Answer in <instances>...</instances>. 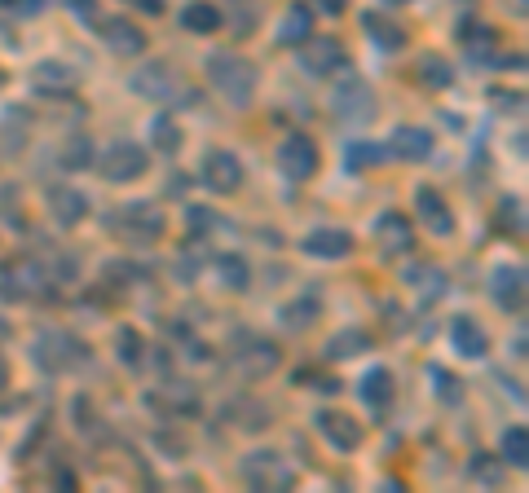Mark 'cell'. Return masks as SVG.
<instances>
[{
  "instance_id": "1",
  "label": "cell",
  "mask_w": 529,
  "mask_h": 493,
  "mask_svg": "<svg viewBox=\"0 0 529 493\" xmlns=\"http://www.w3.org/2000/svg\"><path fill=\"white\" fill-rule=\"evenodd\" d=\"M208 79L229 106H247L256 97V67L238 53H212L208 58Z\"/></svg>"
},
{
  "instance_id": "2",
  "label": "cell",
  "mask_w": 529,
  "mask_h": 493,
  "mask_svg": "<svg viewBox=\"0 0 529 493\" xmlns=\"http://www.w3.org/2000/svg\"><path fill=\"white\" fill-rule=\"evenodd\" d=\"M243 481H247L252 489H292V485H296V472L287 467L283 454L256 449V454L243 458Z\"/></svg>"
},
{
  "instance_id": "3",
  "label": "cell",
  "mask_w": 529,
  "mask_h": 493,
  "mask_svg": "<svg viewBox=\"0 0 529 493\" xmlns=\"http://www.w3.org/2000/svg\"><path fill=\"white\" fill-rule=\"evenodd\" d=\"M106 225L115 234H124L128 242H154V238H163V211L154 208V203H124V211H115Z\"/></svg>"
},
{
  "instance_id": "4",
  "label": "cell",
  "mask_w": 529,
  "mask_h": 493,
  "mask_svg": "<svg viewBox=\"0 0 529 493\" xmlns=\"http://www.w3.org/2000/svg\"><path fill=\"white\" fill-rule=\"evenodd\" d=\"M84 357H88V349L79 344L76 335H67V331H40V335H36V361H40L45 370H54V374L79 366Z\"/></svg>"
},
{
  "instance_id": "5",
  "label": "cell",
  "mask_w": 529,
  "mask_h": 493,
  "mask_svg": "<svg viewBox=\"0 0 529 493\" xmlns=\"http://www.w3.org/2000/svg\"><path fill=\"white\" fill-rule=\"evenodd\" d=\"M146 168H151V154H146L137 141H115V145H106V154H102V177L115 181V185L146 177Z\"/></svg>"
},
{
  "instance_id": "6",
  "label": "cell",
  "mask_w": 529,
  "mask_h": 493,
  "mask_svg": "<svg viewBox=\"0 0 529 493\" xmlns=\"http://www.w3.org/2000/svg\"><path fill=\"white\" fill-rule=\"evenodd\" d=\"M331 106H335V115H340V119L362 124V119H371V115H376V93H371V84H367V79L344 75V79L335 84V93H331Z\"/></svg>"
},
{
  "instance_id": "7",
  "label": "cell",
  "mask_w": 529,
  "mask_h": 493,
  "mask_svg": "<svg viewBox=\"0 0 529 493\" xmlns=\"http://www.w3.org/2000/svg\"><path fill=\"white\" fill-rule=\"evenodd\" d=\"M318 163H322V154H318L313 137H304V133H292V137L278 145V172L287 181H309L318 172Z\"/></svg>"
},
{
  "instance_id": "8",
  "label": "cell",
  "mask_w": 529,
  "mask_h": 493,
  "mask_svg": "<svg viewBox=\"0 0 529 493\" xmlns=\"http://www.w3.org/2000/svg\"><path fill=\"white\" fill-rule=\"evenodd\" d=\"M301 67L309 70V75H318V79H326V75L349 67V53H344V45L331 40V36H309L301 45Z\"/></svg>"
},
{
  "instance_id": "9",
  "label": "cell",
  "mask_w": 529,
  "mask_h": 493,
  "mask_svg": "<svg viewBox=\"0 0 529 493\" xmlns=\"http://www.w3.org/2000/svg\"><path fill=\"white\" fill-rule=\"evenodd\" d=\"M146 406H151L154 415H163V419H199V410H203L199 392L194 388H181V383L154 388L151 397H146Z\"/></svg>"
},
{
  "instance_id": "10",
  "label": "cell",
  "mask_w": 529,
  "mask_h": 493,
  "mask_svg": "<svg viewBox=\"0 0 529 493\" xmlns=\"http://www.w3.org/2000/svg\"><path fill=\"white\" fill-rule=\"evenodd\" d=\"M199 181H203L212 194H234V190L243 185V163H238V154H229V150H208V159H203V168H199Z\"/></svg>"
},
{
  "instance_id": "11",
  "label": "cell",
  "mask_w": 529,
  "mask_h": 493,
  "mask_svg": "<svg viewBox=\"0 0 529 493\" xmlns=\"http://www.w3.org/2000/svg\"><path fill=\"white\" fill-rule=\"evenodd\" d=\"M313 423H318L322 440L335 445L340 454H353V449L362 445V423L353 419V415H344V410H318Z\"/></svg>"
},
{
  "instance_id": "12",
  "label": "cell",
  "mask_w": 529,
  "mask_h": 493,
  "mask_svg": "<svg viewBox=\"0 0 529 493\" xmlns=\"http://www.w3.org/2000/svg\"><path fill=\"white\" fill-rule=\"evenodd\" d=\"M283 366V349L269 340H247V349H234V370L243 379H265Z\"/></svg>"
},
{
  "instance_id": "13",
  "label": "cell",
  "mask_w": 529,
  "mask_h": 493,
  "mask_svg": "<svg viewBox=\"0 0 529 493\" xmlns=\"http://www.w3.org/2000/svg\"><path fill=\"white\" fill-rule=\"evenodd\" d=\"M301 251L313 260H344L353 251V234L349 229H335V225H322V229H309L301 238Z\"/></svg>"
},
{
  "instance_id": "14",
  "label": "cell",
  "mask_w": 529,
  "mask_h": 493,
  "mask_svg": "<svg viewBox=\"0 0 529 493\" xmlns=\"http://www.w3.org/2000/svg\"><path fill=\"white\" fill-rule=\"evenodd\" d=\"M459 40H463V53H467L476 67H499V62H503L494 27H485V22H463V27H459Z\"/></svg>"
},
{
  "instance_id": "15",
  "label": "cell",
  "mask_w": 529,
  "mask_h": 493,
  "mask_svg": "<svg viewBox=\"0 0 529 493\" xmlns=\"http://www.w3.org/2000/svg\"><path fill=\"white\" fill-rule=\"evenodd\" d=\"M376 242L384 256H410V247H415V229H410V220L401 216V211H384L376 220Z\"/></svg>"
},
{
  "instance_id": "16",
  "label": "cell",
  "mask_w": 529,
  "mask_h": 493,
  "mask_svg": "<svg viewBox=\"0 0 529 493\" xmlns=\"http://www.w3.org/2000/svg\"><path fill=\"white\" fill-rule=\"evenodd\" d=\"M102 22V40L120 53V58H142L146 53V31L133 27L128 18H97Z\"/></svg>"
},
{
  "instance_id": "17",
  "label": "cell",
  "mask_w": 529,
  "mask_h": 493,
  "mask_svg": "<svg viewBox=\"0 0 529 493\" xmlns=\"http://www.w3.org/2000/svg\"><path fill=\"white\" fill-rule=\"evenodd\" d=\"M415 208H419V220L433 229V234H454V211H450V203L442 199V190L437 185H419L415 190Z\"/></svg>"
},
{
  "instance_id": "18",
  "label": "cell",
  "mask_w": 529,
  "mask_h": 493,
  "mask_svg": "<svg viewBox=\"0 0 529 493\" xmlns=\"http://www.w3.org/2000/svg\"><path fill=\"white\" fill-rule=\"evenodd\" d=\"M49 216L62 229H76L79 220L88 216V199L79 194L76 185H49Z\"/></svg>"
},
{
  "instance_id": "19",
  "label": "cell",
  "mask_w": 529,
  "mask_h": 493,
  "mask_svg": "<svg viewBox=\"0 0 529 493\" xmlns=\"http://www.w3.org/2000/svg\"><path fill=\"white\" fill-rule=\"evenodd\" d=\"M388 154L393 159H406V163H424L433 154V133L428 128H415V124H401L393 141H388Z\"/></svg>"
},
{
  "instance_id": "20",
  "label": "cell",
  "mask_w": 529,
  "mask_h": 493,
  "mask_svg": "<svg viewBox=\"0 0 529 493\" xmlns=\"http://www.w3.org/2000/svg\"><path fill=\"white\" fill-rule=\"evenodd\" d=\"M450 344H454L459 357L481 361V357L490 352V335H485V326H476V317H454L450 322Z\"/></svg>"
},
{
  "instance_id": "21",
  "label": "cell",
  "mask_w": 529,
  "mask_h": 493,
  "mask_svg": "<svg viewBox=\"0 0 529 493\" xmlns=\"http://www.w3.org/2000/svg\"><path fill=\"white\" fill-rule=\"evenodd\" d=\"M494 300H499V308L503 313H525V269L517 265H503L499 274H494Z\"/></svg>"
},
{
  "instance_id": "22",
  "label": "cell",
  "mask_w": 529,
  "mask_h": 493,
  "mask_svg": "<svg viewBox=\"0 0 529 493\" xmlns=\"http://www.w3.org/2000/svg\"><path fill=\"white\" fill-rule=\"evenodd\" d=\"M177 88H181L177 75H172L168 67H159V62H154V67H142L137 75H133V93H142L146 102H168Z\"/></svg>"
},
{
  "instance_id": "23",
  "label": "cell",
  "mask_w": 529,
  "mask_h": 493,
  "mask_svg": "<svg viewBox=\"0 0 529 493\" xmlns=\"http://www.w3.org/2000/svg\"><path fill=\"white\" fill-rule=\"evenodd\" d=\"M393 392H397V383H393V370H384V366H371L367 374H362V401L384 415L388 406H393Z\"/></svg>"
},
{
  "instance_id": "24",
  "label": "cell",
  "mask_w": 529,
  "mask_h": 493,
  "mask_svg": "<svg viewBox=\"0 0 529 493\" xmlns=\"http://www.w3.org/2000/svg\"><path fill=\"white\" fill-rule=\"evenodd\" d=\"M31 84H36L40 93H76L79 75H76V67H67V62H40V67L31 70Z\"/></svg>"
},
{
  "instance_id": "25",
  "label": "cell",
  "mask_w": 529,
  "mask_h": 493,
  "mask_svg": "<svg viewBox=\"0 0 529 493\" xmlns=\"http://www.w3.org/2000/svg\"><path fill=\"white\" fill-rule=\"evenodd\" d=\"M221 22H226V13L212 0H194V4L181 9V27L194 31V36H212V31H221Z\"/></svg>"
},
{
  "instance_id": "26",
  "label": "cell",
  "mask_w": 529,
  "mask_h": 493,
  "mask_svg": "<svg viewBox=\"0 0 529 493\" xmlns=\"http://www.w3.org/2000/svg\"><path fill=\"white\" fill-rule=\"evenodd\" d=\"M313 36V9L309 4H292L278 22V45H296L301 49L304 40Z\"/></svg>"
},
{
  "instance_id": "27",
  "label": "cell",
  "mask_w": 529,
  "mask_h": 493,
  "mask_svg": "<svg viewBox=\"0 0 529 493\" xmlns=\"http://www.w3.org/2000/svg\"><path fill=\"white\" fill-rule=\"evenodd\" d=\"M362 31L376 40L379 49H401V45H406V27L393 22L388 13H367V18H362Z\"/></svg>"
},
{
  "instance_id": "28",
  "label": "cell",
  "mask_w": 529,
  "mask_h": 493,
  "mask_svg": "<svg viewBox=\"0 0 529 493\" xmlns=\"http://www.w3.org/2000/svg\"><path fill=\"white\" fill-rule=\"evenodd\" d=\"M115 357H120L128 370H137V366L146 361V340H142L137 326H120V331H115Z\"/></svg>"
},
{
  "instance_id": "29",
  "label": "cell",
  "mask_w": 529,
  "mask_h": 493,
  "mask_svg": "<svg viewBox=\"0 0 529 493\" xmlns=\"http://www.w3.org/2000/svg\"><path fill=\"white\" fill-rule=\"evenodd\" d=\"M415 75H419V84L424 88H433V93H442V88H450L454 84V70L446 58H437V53H428V58H419V67H415Z\"/></svg>"
},
{
  "instance_id": "30",
  "label": "cell",
  "mask_w": 529,
  "mask_h": 493,
  "mask_svg": "<svg viewBox=\"0 0 529 493\" xmlns=\"http://www.w3.org/2000/svg\"><path fill=\"white\" fill-rule=\"evenodd\" d=\"M226 419H234L243 431H260V427H269V410L260 406V401H229L226 406Z\"/></svg>"
},
{
  "instance_id": "31",
  "label": "cell",
  "mask_w": 529,
  "mask_h": 493,
  "mask_svg": "<svg viewBox=\"0 0 529 493\" xmlns=\"http://www.w3.org/2000/svg\"><path fill=\"white\" fill-rule=\"evenodd\" d=\"M318 313H322L318 295H301V300H292V304L283 308V326H287V331H309V326L318 322Z\"/></svg>"
},
{
  "instance_id": "32",
  "label": "cell",
  "mask_w": 529,
  "mask_h": 493,
  "mask_svg": "<svg viewBox=\"0 0 529 493\" xmlns=\"http://www.w3.org/2000/svg\"><path fill=\"white\" fill-rule=\"evenodd\" d=\"M362 349H371V335H367V331H358V326H353V331H340V335H331V340H326V357H331V361L358 357Z\"/></svg>"
},
{
  "instance_id": "33",
  "label": "cell",
  "mask_w": 529,
  "mask_h": 493,
  "mask_svg": "<svg viewBox=\"0 0 529 493\" xmlns=\"http://www.w3.org/2000/svg\"><path fill=\"white\" fill-rule=\"evenodd\" d=\"M217 274H221V286H229V291H247L252 286V265L238 251H229V256L217 260Z\"/></svg>"
},
{
  "instance_id": "34",
  "label": "cell",
  "mask_w": 529,
  "mask_h": 493,
  "mask_svg": "<svg viewBox=\"0 0 529 493\" xmlns=\"http://www.w3.org/2000/svg\"><path fill=\"white\" fill-rule=\"evenodd\" d=\"M151 141H154V150H159V154H168V159H172V154L181 150V124H177L172 115H159V119L151 124Z\"/></svg>"
},
{
  "instance_id": "35",
  "label": "cell",
  "mask_w": 529,
  "mask_h": 493,
  "mask_svg": "<svg viewBox=\"0 0 529 493\" xmlns=\"http://www.w3.org/2000/svg\"><path fill=\"white\" fill-rule=\"evenodd\" d=\"M499 458L512 463V467H529V431L521 423L503 431V454H499Z\"/></svg>"
},
{
  "instance_id": "36",
  "label": "cell",
  "mask_w": 529,
  "mask_h": 493,
  "mask_svg": "<svg viewBox=\"0 0 529 493\" xmlns=\"http://www.w3.org/2000/svg\"><path fill=\"white\" fill-rule=\"evenodd\" d=\"M203 265H208V247H203V238H194V247H186V251L177 256V278L194 282L203 274Z\"/></svg>"
},
{
  "instance_id": "37",
  "label": "cell",
  "mask_w": 529,
  "mask_h": 493,
  "mask_svg": "<svg viewBox=\"0 0 529 493\" xmlns=\"http://www.w3.org/2000/svg\"><path fill=\"white\" fill-rule=\"evenodd\" d=\"M406 282H410V286H415L424 300H437V295L446 291V282H442V274H437L433 265H415V269L406 274Z\"/></svg>"
},
{
  "instance_id": "38",
  "label": "cell",
  "mask_w": 529,
  "mask_h": 493,
  "mask_svg": "<svg viewBox=\"0 0 529 493\" xmlns=\"http://www.w3.org/2000/svg\"><path fill=\"white\" fill-rule=\"evenodd\" d=\"M428 379H433V392H437L446 406H459V401H463V383L454 379L450 370H442V366H428Z\"/></svg>"
},
{
  "instance_id": "39",
  "label": "cell",
  "mask_w": 529,
  "mask_h": 493,
  "mask_svg": "<svg viewBox=\"0 0 529 493\" xmlns=\"http://www.w3.org/2000/svg\"><path fill=\"white\" fill-rule=\"evenodd\" d=\"M467 476L481 481V485H490V489L503 485V467H499V458H490V454H481V449H476V458L467 463Z\"/></svg>"
},
{
  "instance_id": "40",
  "label": "cell",
  "mask_w": 529,
  "mask_h": 493,
  "mask_svg": "<svg viewBox=\"0 0 529 493\" xmlns=\"http://www.w3.org/2000/svg\"><path fill=\"white\" fill-rule=\"evenodd\" d=\"M388 150H379V145H371V141H353L349 145V172H367L371 163H379Z\"/></svg>"
},
{
  "instance_id": "41",
  "label": "cell",
  "mask_w": 529,
  "mask_h": 493,
  "mask_svg": "<svg viewBox=\"0 0 529 493\" xmlns=\"http://www.w3.org/2000/svg\"><path fill=\"white\" fill-rule=\"evenodd\" d=\"M62 163H67V168H88V163H93V141L71 137L67 141V150H62Z\"/></svg>"
},
{
  "instance_id": "42",
  "label": "cell",
  "mask_w": 529,
  "mask_h": 493,
  "mask_svg": "<svg viewBox=\"0 0 529 493\" xmlns=\"http://www.w3.org/2000/svg\"><path fill=\"white\" fill-rule=\"evenodd\" d=\"M499 225H503V229H517V238L525 234V211H521V199H503V203H499Z\"/></svg>"
},
{
  "instance_id": "43",
  "label": "cell",
  "mask_w": 529,
  "mask_h": 493,
  "mask_svg": "<svg viewBox=\"0 0 529 493\" xmlns=\"http://www.w3.org/2000/svg\"><path fill=\"white\" fill-rule=\"evenodd\" d=\"M0 300H22V286H18V265L0 260Z\"/></svg>"
},
{
  "instance_id": "44",
  "label": "cell",
  "mask_w": 529,
  "mask_h": 493,
  "mask_svg": "<svg viewBox=\"0 0 529 493\" xmlns=\"http://www.w3.org/2000/svg\"><path fill=\"white\" fill-rule=\"evenodd\" d=\"M186 225H190L194 234H203V229H212V211L199 208V203H190V208H186Z\"/></svg>"
},
{
  "instance_id": "45",
  "label": "cell",
  "mask_w": 529,
  "mask_h": 493,
  "mask_svg": "<svg viewBox=\"0 0 529 493\" xmlns=\"http://www.w3.org/2000/svg\"><path fill=\"white\" fill-rule=\"evenodd\" d=\"M296 379H309V388H322V392H340V379L318 374V370H296Z\"/></svg>"
},
{
  "instance_id": "46",
  "label": "cell",
  "mask_w": 529,
  "mask_h": 493,
  "mask_svg": "<svg viewBox=\"0 0 529 493\" xmlns=\"http://www.w3.org/2000/svg\"><path fill=\"white\" fill-rule=\"evenodd\" d=\"M9 13H18V18H36L40 9H45V0H0Z\"/></svg>"
},
{
  "instance_id": "47",
  "label": "cell",
  "mask_w": 529,
  "mask_h": 493,
  "mask_svg": "<svg viewBox=\"0 0 529 493\" xmlns=\"http://www.w3.org/2000/svg\"><path fill=\"white\" fill-rule=\"evenodd\" d=\"M124 4H133L137 13H151V18H159V13H163V0H124Z\"/></svg>"
},
{
  "instance_id": "48",
  "label": "cell",
  "mask_w": 529,
  "mask_h": 493,
  "mask_svg": "<svg viewBox=\"0 0 529 493\" xmlns=\"http://www.w3.org/2000/svg\"><path fill=\"white\" fill-rule=\"evenodd\" d=\"M494 102H499V111H521V93H494Z\"/></svg>"
},
{
  "instance_id": "49",
  "label": "cell",
  "mask_w": 529,
  "mask_h": 493,
  "mask_svg": "<svg viewBox=\"0 0 529 493\" xmlns=\"http://www.w3.org/2000/svg\"><path fill=\"white\" fill-rule=\"evenodd\" d=\"M313 4H318V9H322V13H331V18H335V13H344V9H349V0H313Z\"/></svg>"
},
{
  "instance_id": "50",
  "label": "cell",
  "mask_w": 529,
  "mask_h": 493,
  "mask_svg": "<svg viewBox=\"0 0 529 493\" xmlns=\"http://www.w3.org/2000/svg\"><path fill=\"white\" fill-rule=\"evenodd\" d=\"M388 4H410V0H388Z\"/></svg>"
},
{
  "instance_id": "51",
  "label": "cell",
  "mask_w": 529,
  "mask_h": 493,
  "mask_svg": "<svg viewBox=\"0 0 529 493\" xmlns=\"http://www.w3.org/2000/svg\"><path fill=\"white\" fill-rule=\"evenodd\" d=\"M517 4H521V9H525V4H529V0H517Z\"/></svg>"
}]
</instances>
